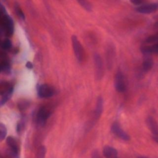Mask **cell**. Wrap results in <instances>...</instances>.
<instances>
[{"label":"cell","mask_w":158,"mask_h":158,"mask_svg":"<svg viewBox=\"0 0 158 158\" xmlns=\"http://www.w3.org/2000/svg\"><path fill=\"white\" fill-rule=\"evenodd\" d=\"M6 143L9 148V154L13 158H19L20 148L17 139L12 136H7Z\"/></svg>","instance_id":"1"},{"label":"cell","mask_w":158,"mask_h":158,"mask_svg":"<svg viewBox=\"0 0 158 158\" xmlns=\"http://www.w3.org/2000/svg\"><path fill=\"white\" fill-rule=\"evenodd\" d=\"M71 39L75 57L79 62H82L85 59V51L83 48L75 35H73Z\"/></svg>","instance_id":"2"},{"label":"cell","mask_w":158,"mask_h":158,"mask_svg":"<svg viewBox=\"0 0 158 158\" xmlns=\"http://www.w3.org/2000/svg\"><path fill=\"white\" fill-rule=\"evenodd\" d=\"M51 114V109L46 106L41 107L36 114V120L38 125H43Z\"/></svg>","instance_id":"3"},{"label":"cell","mask_w":158,"mask_h":158,"mask_svg":"<svg viewBox=\"0 0 158 158\" xmlns=\"http://www.w3.org/2000/svg\"><path fill=\"white\" fill-rule=\"evenodd\" d=\"M0 25L7 36H12L14 32V22L8 14L4 15L0 19Z\"/></svg>","instance_id":"4"},{"label":"cell","mask_w":158,"mask_h":158,"mask_svg":"<svg viewBox=\"0 0 158 158\" xmlns=\"http://www.w3.org/2000/svg\"><path fill=\"white\" fill-rule=\"evenodd\" d=\"M55 93L54 88L48 84H43L38 88V94L41 98H48L52 97Z\"/></svg>","instance_id":"5"},{"label":"cell","mask_w":158,"mask_h":158,"mask_svg":"<svg viewBox=\"0 0 158 158\" xmlns=\"http://www.w3.org/2000/svg\"><path fill=\"white\" fill-rule=\"evenodd\" d=\"M158 10V3L153 2L149 4H144L139 6L136 10L141 14H149L156 12Z\"/></svg>","instance_id":"6"},{"label":"cell","mask_w":158,"mask_h":158,"mask_svg":"<svg viewBox=\"0 0 158 158\" xmlns=\"http://www.w3.org/2000/svg\"><path fill=\"white\" fill-rule=\"evenodd\" d=\"M94 63L96 78L97 80H101L103 77L104 68L102 58L98 54H96L94 56Z\"/></svg>","instance_id":"7"},{"label":"cell","mask_w":158,"mask_h":158,"mask_svg":"<svg viewBox=\"0 0 158 158\" xmlns=\"http://www.w3.org/2000/svg\"><path fill=\"white\" fill-rule=\"evenodd\" d=\"M114 85L115 89L120 93L124 92L126 89V84L125 81V78L123 73L118 71L117 72L115 79H114Z\"/></svg>","instance_id":"8"},{"label":"cell","mask_w":158,"mask_h":158,"mask_svg":"<svg viewBox=\"0 0 158 158\" xmlns=\"http://www.w3.org/2000/svg\"><path fill=\"white\" fill-rule=\"evenodd\" d=\"M111 130L114 135H115L120 139L125 141H128L130 139L129 135L121 128L120 126L117 123H114L112 124L111 127Z\"/></svg>","instance_id":"9"},{"label":"cell","mask_w":158,"mask_h":158,"mask_svg":"<svg viewBox=\"0 0 158 158\" xmlns=\"http://www.w3.org/2000/svg\"><path fill=\"white\" fill-rule=\"evenodd\" d=\"M141 51L144 56H150L152 54L158 55V44H143L141 46Z\"/></svg>","instance_id":"10"},{"label":"cell","mask_w":158,"mask_h":158,"mask_svg":"<svg viewBox=\"0 0 158 158\" xmlns=\"http://www.w3.org/2000/svg\"><path fill=\"white\" fill-rule=\"evenodd\" d=\"M14 88L13 86L7 81H2L0 83V95L12 96Z\"/></svg>","instance_id":"11"},{"label":"cell","mask_w":158,"mask_h":158,"mask_svg":"<svg viewBox=\"0 0 158 158\" xmlns=\"http://www.w3.org/2000/svg\"><path fill=\"white\" fill-rule=\"evenodd\" d=\"M146 124L148 127L153 134V135H158V123L152 117H148L146 118Z\"/></svg>","instance_id":"12"},{"label":"cell","mask_w":158,"mask_h":158,"mask_svg":"<svg viewBox=\"0 0 158 158\" xmlns=\"http://www.w3.org/2000/svg\"><path fill=\"white\" fill-rule=\"evenodd\" d=\"M102 153L106 158H118L117 150L109 146H106L104 147Z\"/></svg>","instance_id":"13"},{"label":"cell","mask_w":158,"mask_h":158,"mask_svg":"<svg viewBox=\"0 0 158 158\" xmlns=\"http://www.w3.org/2000/svg\"><path fill=\"white\" fill-rule=\"evenodd\" d=\"M103 110V99L102 97L99 96L98 98L96 105V109L94 111V117L95 118L98 119L101 115Z\"/></svg>","instance_id":"14"},{"label":"cell","mask_w":158,"mask_h":158,"mask_svg":"<svg viewBox=\"0 0 158 158\" xmlns=\"http://www.w3.org/2000/svg\"><path fill=\"white\" fill-rule=\"evenodd\" d=\"M153 66V61L150 56H145V58L142 63V69L144 72L149 71Z\"/></svg>","instance_id":"15"},{"label":"cell","mask_w":158,"mask_h":158,"mask_svg":"<svg viewBox=\"0 0 158 158\" xmlns=\"http://www.w3.org/2000/svg\"><path fill=\"white\" fill-rule=\"evenodd\" d=\"M144 44H158V33L152 35L148 37L144 42Z\"/></svg>","instance_id":"16"},{"label":"cell","mask_w":158,"mask_h":158,"mask_svg":"<svg viewBox=\"0 0 158 158\" xmlns=\"http://www.w3.org/2000/svg\"><path fill=\"white\" fill-rule=\"evenodd\" d=\"M29 106H30L29 101L25 99L20 100L17 104V107L20 111L25 110L29 107Z\"/></svg>","instance_id":"17"},{"label":"cell","mask_w":158,"mask_h":158,"mask_svg":"<svg viewBox=\"0 0 158 158\" xmlns=\"http://www.w3.org/2000/svg\"><path fill=\"white\" fill-rule=\"evenodd\" d=\"M7 130L6 125L0 122V141H2L7 136Z\"/></svg>","instance_id":"18"},{"label":"cell","mask_w":158,"mask_h":158,"mask_svg":"<svg viewBox=\"0 0 158 158\" xmlns=\"http://www.w3.org/2000/svg\"><path fill=\"white\" fill-rule=\"evenodd\" d=\"M78 2L87 11H91L92 10V6L91 4L88 0H77Z\"/></svg>","instance_id":"19"},{"label":"cell","mask_w":158,"mask_h":158,"mask_svg":"<svg viewBox=\"0 0 158 158\" xmlns=\"http://www.w3.org/2000/svg\"><path fill=\"white\" fill-rule=\"evenodd\" d=\"M0 46L3 50L9 49L12 46V43L9 39H4L0 43Z\"/></svg>","instance_id":"20"},{"label":"cell","mask_w":158,"mask_h":158,"mask_svg":"<svg viewBox=\"0 0 158 158\" xmlns=\"http://www.w3.org/2000/svg\"><path fill=\"white\" fill-rule=\"evenodd\" d=\"M46 152V148L44 146L41 145L39 147L36 158H45V155Z\"/></svg>","instance_id":"21"},{"label":"cell","mask_w":158,"mask_h":158,"mask_svg":"<svg viewBox=\"0 0 158 158\" xmlns=\"http://www.w3.org/2000/svg\"><path fill=\"white\" fill-rule=\"evenodd\" d=\"M15 13L16 14L22 19L24 20L25 19V14L23 13V12L22 11V9L20 8V7L18 5V4H16L15 6Z\"/></svg>","instance_id":"22"},{"label":"cell","mask_w":158,"mask_h":158,"mask_svg":"<svg viewBox=\"0 0 158 158\" xmlns=\"http://www.w3.org/2000/svg\"><path fill=\"white\" fill-rule=\"evenodd\" d=\"M24 125L25 123L23 120L19 121L17 124V132H18L19 133H21L23 128H24Z\"/></svg>","instance_id":"23"},{"label":"cell","mask_w":158,"mask_h":158,"mask_svg":"<svg viewBox=\"0 0 158 158\" xmlns=\"http://www.w3.org/2000/svg\"><path fill=\"white\" fill-rule=\"evenodd\" d=\"M7 12L6 10L5 7H4V6L1 4V2H0V19L3 17L4 15H7Z\"/></svg>","instance_id":"24"},{"label":"cell","mask_w":158,"mask_h":158,"mask_svg":"<svg viewBox=\"0 0 158 158\" xmlns=\"http://www.w3.org/2000/svg\"><path fill=\"white\" fill-rule=\"evenodd\" d=\"M7 56L6 53L2 50H0V60H7Z\"/></svg>","instance_id":"25"},{"label":"cell","mask_w":158,"mask_h":158,"mask_svg":"<svg viewBox=\"0 0 158 158\" xmlns=\"http://www.w3.org/2000/svg\"><path fill=\"white\" fill-rule=\"evenodd\" d=\"M91 158H101L99 152L97 150H94L91 154Z\"/></svg>","instance_id":"26"},{"label":"cell","mask_w":158,"mask_h":158,"mask_svg":"<svg viewBox=\"0 0 158 158\" xmlns=\"http://www.w3.org/2000/svg\"><path fill=\"white\" fill-rule=\"evenodd\" d=\"M143 0H131V2L132 4L138 6V5H141Z\"/></svg>","instance_id":"27"},{"label":"cell","mask_w":158,"mask_h":158,"mask_svg":"<svg viewBox=\"0 0 158 158\" xmlns=\"http://www.w3.org/2000/svg\"><path fill=\"white\" fill-rule=\"evenodd\" d=\"M26 67L28 68V69H32L33 67V64L30 62V61H28L27 63H26Z\"/></svg>","instance_id":"28"},{"label":"cell","mask_w":158,"mask_h":158,"mask_svg":"<svg viewBox=\"0 0 158 158\" xmlns=\"http://www.w3.org/2000/svg\"><path fill=\"white\" fill-rule=\"evenodd\" d=\"M152 139H153L157 143H158V135H157V136L153 135V136H152Z\"/></svg>","instance_id":"29"},{"label":"cell","mask_w":158,"mask_h":158,"mask_svg":"<svg viewBox=\"0 0 158 158\" xmlns=\"http://www.w3.org/2000/svg\"><path fill=\"white\" fill-rule=\"evenodd\" d=\"M2 72V65H1V64L0 62V72Z\"/></svg>","instance_id":"30"},{"label":"cell","mask_w":158,"mask_h":158,"mask_svg":"<svg viewBox=\"0 0 158 158\" xmlns=\"http://www.w3.org/2000/svg\"><path fill=\"white\" fill-rule=\"evenodd\" d=\"M138 158H147V157H139Z\"/></svg>","instance_id":"31"}]
</instances>
